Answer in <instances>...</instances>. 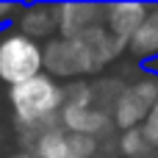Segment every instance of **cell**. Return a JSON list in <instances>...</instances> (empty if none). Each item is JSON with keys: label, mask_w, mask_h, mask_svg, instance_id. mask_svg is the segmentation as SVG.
<instances>
[{"label": "cell", "mask_w": 158, "mask_h": 158, "mask_svg": "<svg viewBox=\"0 0 158 158\" xmlns=\"http://www.w3.org/2000/svg\"><path fill=\"white\" fill-rule=\"evenodd\" d=\"M58 36L81 39L94 28L106 25V3H56Z\"/></svg>", "instance_id": "7"}, {"label": "cell", "mask_w": 158, "mask_h": 158, "mask_svg": "<svg viewBox=\"0 0 158 158\" xmlns=\"http://www.w3.org/2000/svg\"><path fill=\"white\" fill-rule=\"evenodd\" d=\"M19 3H0V31H6V28H11L14 25V19H17V14H19Z\"/></svg>", "instance_id": "14"}, {"label": "cell", "mask_w": 158, "mask_h": 158, "mask_svg": "<svg viewBox=\"0 0 158 158\" xmlns=\"http://www.w3.org/2000/svg\"><path fill=\"white\" fill-rule=\"evenodd\" d=\"M78 42H81V47H83V53H86V61H89L92 78H100L111 64H117L122 56H128V42L117 39L106 25L89 31V33L81 36Z\"/></svg>", "instance_id": "8"}, {"label": "cell", "mask_w": 158, "mask_h": 158, "mask_svg": "<svg viewBox=\"0 0 158 158\" xmlns=\"http://www.w3.org/2000/svg\"><path fill=\"white\" fill-rule=\"evenodd\" d=\"M8 158H36V156H33L31 150H17V153H11Z\"/></svg>", "instance_id": "16"}, {"label": "cell", "mask_w": 158, "mask_h": 158, "mask_svg": "<svg viewBox=\"0 0 158 158\" xmlns=\"http://www.w3.org/2000/svg\"><path fill=\"white\" fill-rule=\"evenodd\" d=\"M156 158H158V156H156Z\"/></svg>", "instance_id": "18"}, {"label": "cell", "mask_w": 158, "mask_h": 158, "mask_svg": "<svg viewBox=\"0 0 158 158\" xmlns=\"http://www.w3.org/2000/svg\"><path fill=\"white\" fill-rule=\"evenodd\" d=\"M44 72L42 44L19 33L14 25L0 31V86L11 89Z\"/></svg>", "instance_id": "3"}, {"label": "cell", "mask_w": 158, "mask_h": 158, "mask_svg": "<svg viewBox=\"0 0 158 158\" xmlns=\"http://www.w3.org/2000/svg\"><path fill=\"white\" fill-rule=\"evenodd\" d=\"M147 11L150 3H106V28L117 39L131 42L147 19Z\"/></svg>", "instance_id": "10"}, {"label": "cell", "mask_w": 158, "mask_h": 158, "mask_svg": "<svg viewBox=\"0 0 158 158\" xmlns=\"http://www.w3.org/2000/svg\"><path fill=\"white\" fill-rule=\"evenodd\" d=\"M142 72H147V75H156V78H158V58L147 61V64H142Z\"/></svg>", "instance_id": "15"}, {"label": "cell", "mask_w": 158, "mask_h": 158, "mask_svg": "<svg viewBox=\"0 0 158 158\" xmlns=\"http://www.w3.org/2000/svg\"><path fill=\"white\" fill-rule=\"evenodd\" d=\"M117 156L119 158H156L158 153L144 139L142 128H133V131L117 133Z\"/></svg>", "instance_id": "12"}, {"label": "cell", "mask_w": 158, "mask_h": 158, "mask_svg": "<svg viewBox=\"0 0 158 158\" xmlns=\"http://www.w3.org/2000/svg\"><path fill=\"white\" fill-rule=\"evenodd\" d=\"M156 100H158V78L156 75L139 72L136 78H131L125 83V89L119 92L117 103H114V128H117V133L142 128L147 114L153 111Z\"/></svg>", "instance_id": "4"}, {"label": "cell", "mask_w": 158, "mask_h": 158, "mask_svg": "<svg viewBox=\"0 0 158 158\" xmlns=\"http://www.w3.org/2000/svg\"><path fill=\"white\" fill-rule=\"evenodd\" d=\"M128 56L139 64H147L158 58V3H150L147 19L136 31V36L128 42Z\"/></svg>", "instance_id": "11"}, {"label": "cell", "mask_w": 158, "mask_h": 158, "mask_svg": "<svg viewBox=\"0 0 158 158\" xmlns=\"http://www.w3.org/2000/svg\"><path fill=\"white\" fill-rule=\"evenodd\" d=\"M125 78L119 75H100L89 81L67 83V97L61 108V125L67 131L92 136L97 142L117 136L114 128V103L125 89Z\"/></svg>", "instance_id": "1"}, {"label": "cell", "mask_w": 158, "mask_h": 158, "mask_svg": "<svg viewBox=\"0 0 158 158\" xmlns=\"http://www.w3.org/2000/svg\"><path fill=\"white\" fill-rule=\"evenodd\" d=\"M36 158H100V142L75 131H67L61 122L47 128L31 147Z\"/></svg>", "instance_id": "6"}, {"label": "cell", "mask_w": 158, "mask_h": 158, "mask_svg": "<svg viewBox=\"0 0 158 158\" xmlns=\"http://www.w3.org/2000/svg\"><path fill=\"white\" fill-rule=\"evenodd\" d=\"M14 28L19 33H25L28 39L44 44L53 36H58V19H56V3H33V6H22Z\"/></svg>", "instance_id": "9"}, {"label": "cell", "mask_w": 158, "mask_h": 158, "mask_svg": "<svg viewBox=\"0 0 158 158\" xmlns=\"http://www.w3.org/2000/svg\"><path fill=\"white\" fill-rule=\"evenodd\" d=\"M42 58H44V72L64 86L72 81H89L92 78L86 53H83L78 39L53 36L50 42L42 44Z\"/></svg>", "instance_id": "5"}, {"label": "cell", "mask_w": 158, "mask_h": 158, "mask_svg": "<svg viewBox=\"0 0 158 158\" xmlns=\"http://www.w3.org/2000/svg\"><path fill=\"white\" fill-rule=\"evenodd\" d=\"M64 97H67V86L58 83L56 78H50L47 72L19 83V86H11L6 92V100L11 106V117H14L19 150H31L33 142L47 128L61 122Z\"/></svg>", "instance_id": "2"}, {"label": "cell", "mask_w": 158, "mask_h": 158, "mask_svg": "<svg viewBox=\"0 0 158 158\" xmlns=\"http://www.w3.org/2000/svg\"><path fill=\"white\" fill-rule=\"evenodd\" d=\"M0 100H3V92H0Z\"/></svg>", "instance_id": "17"}, {"label": "cell", "mask_w": 158, "mask_h": 158, "mask_svg": "<svg viewBox=\"0 0 158 158\" xmlns=\"http://www.w3.org/2000/svg\"><path fill=\"white\" fill-rule=\"evenodd\" d=\"M142 133H144V139L150 142V147L158 153V100H156V106H153V111L147 114L144 125H142Z\"/></svg>", "instance_id": "13"}]
</instances>
